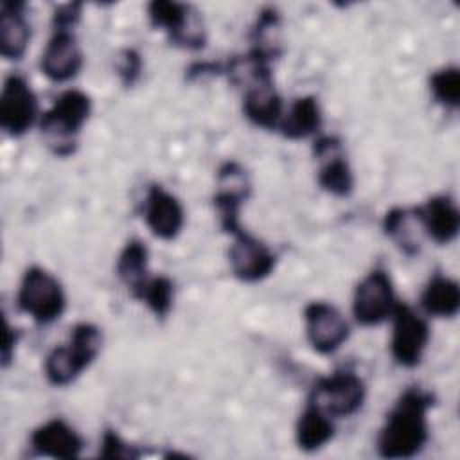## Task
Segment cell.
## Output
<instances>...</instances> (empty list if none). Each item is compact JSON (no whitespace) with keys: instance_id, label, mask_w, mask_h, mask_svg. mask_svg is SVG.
<instances>
[{"instance_id":"cell-6","label":"cell","mask_w":460,"mask_h":460,"mask_svg":"<svg viewBox=\"0 0 460 460\" xmlns=\"http://www.w3.org/2000/svg\"><path fill=\"white\" fill-rule=\"evenodd\" d=\"M365 401V385L354 372H334L322 377L311 390L309 402L331 419L356 413Z\"/></svg>"},{"instance_id":"cell-3","label":"cell","mask_w":460,"mask_h":460,"mask_svg":"<svg viewBox=\"0 0 460 460\" xmlns=\"http://www.w3.org/2000/svg\"><path fill=\"white\" fill-rule=\"evenodd\" d=\"M102 334L93 323H77L68 343L56 347L45 359V376L54 386L70 385L101 352Z\"/></svg>"},{"instance_id":"cell-8","label":"cell","mask_w":460,"mask_h":460,"mask_svg":"<svg viewBox=\"0 0 460 460\" xmlns=\"http://www.w3.org/2000/svg\"><path fill=\"white\" fill-rule=\"evenodd\" d=\"M395 307L394 286L385 270L370 271L354 291L352 313L361 325H377L386 320Z\"/></svg>"},{"instance_id":"cell-4","label":"cell","mask_w":460,"mask_h":460,"mask_svg":"<svg viewBox=\"0 0 460 460\" xmlns=\"http://www.w3.org/2000/svg\"><path fill=\"white\" fill-rule=\"evenodd\" d=\"M18 307L38 323H50L65 311V295L58 279L43 268L32 266L23 273L18 289Z\"/></svg>"},{"instance_id":"cell-13","label":"cell","mask_w":460,"mask_h":460,"mask_svg":"<svg viewBox=\"0 0 460 460\" xmlns=\"http://www.w3.org/2000/svg\"><path fill=\"white\" fill-rule=\"evenodd\" d=\"M234 237V244L228 250V261L234 275L243 282H259L266 279L275 268L273 252L244 230Z\"/></svg>"},{"instance_id":"cell-14","label":"cell","mask_w":460,"mask_h":460,"mask_svg":"<svg viewBox=\"0 0 460 460\" xmlns=\"http://www.w3.org/2000/svg\"><path fill=\"white\" fill-rule=\"evenodd\" d=\"M144 219L149 230L164 239H174L183 228V208L180 201L160 185H151L144 199Z\"/></svg>"},{"instance_id":"cell-22","label":"cell","mask_w":460,"mask_h":460,"mask_svg":"<svg viewBox=\"0 0 460 460\" xmlns=\"http://www.w3.org/2000/svg\"><path fill=\"white\" fill-rule=\"evenodd\" d=\"M420 304L431 316L451 318L460 307V288L449 277L433 275L420 295Z\"/></svg>"},{"instance_id":"cell-15","label":"cell","mask_w":460,"mask_h":460,"mask_svg":"<svg viewBox=\"0 0 460 460\" xmlns=\"http://www.w3.org/2000/svg\"><path fill=\"white\" fill-rule=\"evenodd\" d=\"M81 65L83 54L72 31H56L41 54V72L54 83H65L77 75Z\"/></svg>"},{"instance_id":"cell-28","label":"cell","mask_w":460,"mask_h":460,"mask_svg":"<svg viewBox=\"0 0 460 460\" xmlns=\"http://www.w3.org/2000/svg\"><path fill=\"white\" fill-rule=\"evenodd\" d=\"M99 455L102 458H133L138 453L133 451L131 446H128L115 431L108 429L102 435V442H101V451Z\"/></svg>"},{"instance_id":"cell-29","label":"cell","mask_w":460,"mask_h":460,"mask_svg":"<svg viewBox=\"0 0 460 460\" xmlns=\"http://www.w3.org/2000/svg\"><path fill=\"white\" fill-rule=\"evenodd\" d=\"M142 72V58L137 50L126 49L120 54V65H119V75L126 86H131Z\"/></svg>"},{"instance_id":"cell-25","label":"cell","mask_w":460,"mask_h":460,"mask_svg":"<svg viewBox=\"0 0 460 460\" xmlns=\"http://www.w3.org/2000/svg\"><path fill=\"white\" fill-rule=\"evenodd\" d=\"M252 50L268 61H273L280 54V16L275 9L261 11L252 31Z\"/></svg>"},{"instance_id":"cell-16","label":"cell","mask_w":460,"mask_h":460,"mask_svg":"<svg viewBox=\"0 0 460 460\" xmlns=\"http://www.w3.org/2000/svg\"><path fill=\"white\" fill-rule=\"evenodd\" d=\"M422 230L438 244L451 243L460 228V214L447 196H435L415 208Z\"/></svg>"},{"instance_id":"cell-5","label":"cell","mask_w":460,"mask_h":460,"mask_svg":"<svg viewBox=\"0 0 460 460\" xmlns=\"http://www.w3.org/2000/svg\"><path fill=\"white\" fill-rule=\"evenodd\" d=\"M153 27L164 29L169 40L183 49L198 50L205 45V25L201 14L190 5L155 0L147 7Z\"/></svg>"},{"instance_id":"cell-23","label":"cell","mask_w":460,"mask_h":460,"mask_svg":"<svg viewBox=\"0 0 460 460\" xmlns=\"http://www.w3.org/2000/svg\"><path fill=\"white\" fill-rule=\"evenodd\" d=\"M147 257H149L147 246L138 239L128 241V244L122 248L119 255L117 275L124 282V286L131 291L133 296H137L142 286L149 280Z\"/></svg>"},{"instance_id":"cell-11","label":"cell","mask_w":460,"mask_h":460,"mask_svg":"<svg viewBox=\"0 0 460 460\" xmlns=\"http://www.w3.org/2000/svg\"><path fill=\"white\" fill-rule=\"evenodd\" d=\"M304 320L307 340L320 354L338 350L349 336V323L341 313L327 302H311L305 305Z\"/></svg>"},{"instance_id":"cell-7","label":"cell","mask_w":460,"mask_h":460,"mask_svg":"<svg viewBox=\"0 0 460 460\" xmlns=\"http://www.w3.org/2000/svg\"><path fill=\"white\" fill-rule=\"evenodd\" d=\"M216 187L214 205L219 216V225L226 234L235 235L243 230L239 210L243 201L250 196V178L239 164L226 162L217 171Z\"/></svg>"},{"instance_id":"cell-12","label":"cell","mask_w":460,"mask_h":460,"mask_svg":"<svg viewBox=\"0 0 460 460\" xmlns=\"http://www.w3.org/2000/svg\"><path fill=\"white\" fill-rule=\"evenodd\" d=\"M313 153L320 162V187L334 196H349L354 189V176L349 167V162L343 156L340 138L331 135L316 138Z\"/></svg>"},{"instance_id":"cell-17","label":"cell","mask_w":460,"mask_h":460,"mask_svg":"<svg viewBox=\"0 0 460 460\" xmlns=\"http://www.w3.org/2000/svg\"><path fill=\"white\" fill-rule=\"evenodd\" d=\"M32 447L45 456L52 458H75L83 449L79 433L61 419H52L36 428L31 435Z\"/></svg>"},{"instance_id":"cell-9","label":"cell","mask_w":460,"mask_h":460,"mask_svg":"<svg viewBox=\"0 0 460 460\" xmlns=\"http://www.w3.org/2000/svg\"><path fill=\"white\" fill-rule=\"evenodd\" d=\"M392 314V356L402 367H415L419 365L429 340L428 323L406 304H395Z\"/></svg>"},{"instance_id":"cell-30","label":"cell","mask_w":460,"mask_h":460,"mask_svg":"<svg viewBox=\"0 0 460 460\" xmlns=\"http://www.w3.org/2000/svg\"><path fill=\"white\" fill-rule=\"evenodd\" d=\"M81 4H66L56 9L54 13V29L56 31H72V27L79 22Z\"/></svg>"},{"instance_id":"cell-2","label":"cell","mask_w":460,"mask_h":460,"mask_svg":"<svg viewBox=\"0 0 460 460\" xmlns=\"http://www.w3.org/2000/svg\"><path fill=\"white\" fill-rule=\"evenodd\" d=\"M92 110L90 97L81 90H65L54 104L41 115L40 129L47 146L58 156L75 151L77 135L88 120Z\"/></svg>"},{"instance_id":"cell-21","label":"cell","mask_w":460,"mask_h":460,"mask_svg":"<svg viewBox=\"0 0 460 460\" xmlns=\"http://www.w3.org/2000/svg\"><path fill=\"white\" fill-rule=\"evenodd\" d=\"M322 113L318 101L314 97H300L296 99L289 111L282 115L279 122L280 133L289 140L305 138L320 129Z\"/></svg>"},{"instance_id":"cell-18","label":"cell","mask_w":460,"mask_h":460,"mask_svg":"<svg viewBox=\"0 0 460 460\" xmlns=\"http://www.w3.org/2000/svg\"><path fill=\"white\" fill-rule=\"evenodd\" d=\"M25 4L4 2L0 9V52L5 59H22L31 40V27L23 14Z\"/></svg>"},{"instance_id":"cell-10","label":"cell","mask_w":460,"mask_h":460,"mask_svg":"<svg viewBox=\"0 0 460 460\" xmlns=\"http://www.w3.org/2000/svg\"><path fill=\"white\" fill-rule=\"evenodd\" d=\"M38 99L22 75H9L0 95V126L11 137L23 135L34 122Z\"/></svg>"},{"instance_id":"cell-19","label":"cell","mask_w":460,"mask_h":460,"mask_svg":"<svg viewBox=\"0 0 460 460\" xmlns=\"http://www.w3.org/2000/svg\"><path fill=\"white\" fill-rule=\"evenodd\" d=\"M243 110L250 122L273 129L282 119V99L273 86V79L261 81L244 90Z\"/></svg>"},{"instance_id":"cell-1","label":"cell","mask_w":460,"mask_h":460,"mask_svg":"<svg viewBox=\"0 0 460 460\" xmlns=\"http://www.w3.org/2000/svg\"><path fill=\"white\" fill-rule=\"evenodd\" d=\"M433 397L420 388H408L386 415L377 437V451L385 458H411L428 440V410Z\"/></svg>"},{"instance_id":"cell-24","label":"cell","mask_w":460,"mask_h":460,"mask_svg":"<svg viewBox=\"0 0 460 460\" xmlns=\"http://www.w3.org/2000/svg\"><path fill=\"white\" fill-rule=\"evenodd\" d=\"M334 435V424L327 413L314 404H307L296 422V442L304 451H316Z\"/></svg>"},{"instance_id":"cell-26","label":"cell","mask_w":460,"mask_h":460,"mask_svg":"<svg viewBox=\"0 0 460 460\" xmlns=\"http://www.w3.org/2000/svg\"><path fill=\"white\" fill-rule=\"evenodd\" d=\"M160 318L167 316L171 307H172V298H174V286L171 279L158 275V277H149V280L142 286L138 295L135 296Z\"/></svg>"},{"instance_id":"cell-20","label":"cell","mask_w":460,"mask_h":460,"mask_svg":"<svg viewBox=\"0 0 460 460\" xmlns=\"http://www.w3.org/2000/svg\"><path fill=\"white\" fill-rule=\"evenodd\" d=\"M383 228L406 255H417L422 246V225L413 210L395 207L385 214Z\"/></svg>"},{"instance_id":"cell-27","label":"cell","mask_w":460,"mask_h":460,"mask_svg":"<svg viewBox=\"0 0 460 460\" xmlns=\"http://www.w3.org/2000/svg\"><path fill=\"white\" fill-rule=\"evenodd\" d=\"M429 90L437 102L455 110L460 102V72L456 66H447L429 77Z\"/></svg>"}]
</instances>
